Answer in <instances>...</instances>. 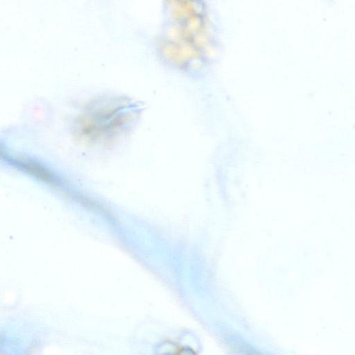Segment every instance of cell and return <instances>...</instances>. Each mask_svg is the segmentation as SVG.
<instances>
[{"label":"cell","mask_w":355,"mask_h":355,"mask_svg":"<svg viewBox=\"0 0 355 355\" xmlns=\"http://www.w3.org/2000/svg\"><path fill=\"white\" fill-rule=\"evenodd\" d=\"M135 112L133 104L121 97L94 101L78 116V134L88 142L109 143L130 128Z\"/></svg>","instance_id":"cell-1"}]
</instances>
